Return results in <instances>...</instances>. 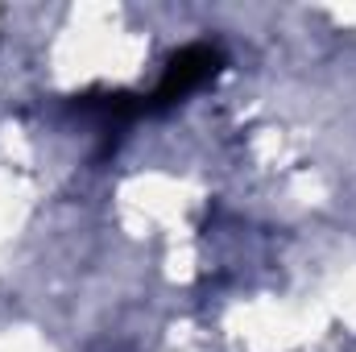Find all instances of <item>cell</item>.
<instances>
[{"label":"cell","mask_w":356,"mask_h":352,"mask_svg":"<svg viewBox=\"0 0 356 352\" xmlns=\"http://www.w3.org/2000/svg\"><path fill=\"white\" fill-rule=\"evenodd\" d=\"M71 108L83 112V116H95L104 129H112V125H129V120H137V116L149 112V108H145V95H137V91H108V88H95V91L75 95Z\"/></svg>","instance_id":"2"},{"label":"cell","mask_w":356,"mask_h":352,"mask_svg":"<svg viewBox=\"0 0 356 352\" xmlns=\"http://www.w3.org/2000/svg\"><path fill=\"white\" fill-rule=\"evenodd\" d=\"M220 67H224V50L211 46V42H195V46L178 50L175 58L166 63L162 83L145 95V108H149V112H166V108H175L178 99H186L191 91H199L207 79H216Z\"/></svg>","instance_id":"1"}]
</instances>
